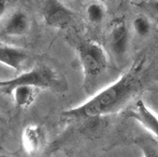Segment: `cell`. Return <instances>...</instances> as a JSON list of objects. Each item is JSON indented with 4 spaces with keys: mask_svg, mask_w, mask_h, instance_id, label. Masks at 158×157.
<instances>
[{
    "mask_svg": "<svg viewBox=\"0 0 158 157\" xmlns=\"http://www.w3.org/2000/svg\"><path fill=\"white\" fill-rule=\"evenodd\" d=\"M144 67V59L139 58L118 80L102 89L77 107L62 112L69 119H92L120 110L137 92Z\"/></svg>",
    "mask_w": 158,
    "mask_h": 157,
    "instance_id": "cell-1",
    "label": "cell"
},
{
    "mask_svg": "<svg viewBox=\"0 0 158 157\" xmlns=\"http://www.w3.org/2000/svg\"><path fill=\"white\" fill-rule=\"evenodd\" d=\"M77 54L85 78L97 77L107 67V55L98 42L87 40L82 43L77 49Z\"/></svg>",
    "mask_w": 158,
    "mask_h": 157,
    "instance_id": "cell-2",
    "label": "cell"
},
{
    "mask_svg": "<svg viewBox=\"0 0 158 157\" xmlns=\"http://www.w3.org/2000/svg\"><path fill=\"white\" fill-rule=\"evenodd\" d=\"M56 81L57 76L51 68L47 65H38L11 80H0V89L8 93L14 86L20 85H31L39 88H50L54 86Z\"/></svg>",
    "mask_w": 158,
    "mask_h": 157,
    "instance_id": "cell-3",
    "label": "cell"
},
{
    "mask_svg": "<svg viewBox=\"0 0 158 157\" xmlns=\"http://www.w3.org/2000/svg\"><path fill=\"white\" fill-rule=\"evenodd\" d=\"M46 24L56 29H65L73 20L70 9L59 0H47L43 8Z\"/></svg>",
    "mask_w": 158,
    "mask_h": 157,
    "instance_id": "cell-4",
    "label": "cell"
},
{
    "mask_svg": "<svg viewBox=\"0 0 158 157\" xmlns=\"http://www.w3.org/2000/svg\"><path fill=\"white\" fill-rule=\"evenodd\" d=\"M127 116L137 121L158 140V116L143 100H139L133 107L128 109Z\"/></svg>",
    "mask_w": 158,
    "mask_h": 157,
    "instance_id": "cell-5",
    "label": "cell"
},
{
    "mask_svg": "<svg viewBox=\"0 0 158 157\" xmlns=\"http://www.w3.org/2000/svg\"><path fill=\"white\" fill-rule=\"evenodd\" d=\"M22 142L26 152L35 155L45 145L47 142L45 130L38 124L28 125L23 130Z\"/></svg>",
    "mask_w": 158,
    "mask_h": 157,
    "instance_id": "cell-6",
    "label": "cell"
},
{
    "mask_svg": "<svg viewBox=\"0 0 158 157\" xmlns=\"http://www.w3.org/2000/svg\"><path fill=\"white\" fill-rule=\"evenodd\" d=\"M129 32L125 21L122 18L115 21L110 35L112 50L117 55H122L126 52L128 45Z\"/></svg>",
    "mask_w": 158,
    "mask_h": 157,
    "instance_id": "cell-7",
    "label": "cell"
},
{
    "mask_svg": "<svg viewBox=\"0 0 158 157\" xmlns=\"http://www.w3.org/2000/svg\"><path fill=\"white\" fill-rule=\"evenodd\" d=\"M27 59V54L21 49L8 46L0 47V63L16 72L21 71Z\"/></svg>",
    "mask_w": 158,
    "mask_h": 157,
    "instance_id": "cell-8",
    "label": "cell"
},
{
    "mask_svg": "<svg viewBox=\"0 0 158 157\" xmlns=\"http://www.w3.org/2000/svg\"><path fill=\"white\" fill-rule=\"evenodd\" d=\"M29 20L23 11L14 13L7 20L3 28V32L9 36H21L28 31Z\"/></svg>",
    "mask_w": 158,
    "mask_h": 157,
    "instance_id": "cell-9",
    "label": "cell"
},
{
    "mask_svg": "<svg viewBox=\"0 0 158 157\" xmlns=\"http://www.w3.org/2000/svg\"><path fill=\"white\" fill-rule=\"evenodd\" d=\"M39 87L31 85H20L14 86L9 93L12 94L14 102L20 108H28L31 105L39 93Z\"/></svg>",
    "mask_w": 158,
    "mask_h": 157,
    "instance_id": "cell-10",
    "label": "cell"
},
{
    "mask_svg": "<svg viewBox=\"0 0 158 157\" xmlns=\"http://www.w3.org/2000/svg\"><path fill=\"white\" fill-rule=\"evenodd\" d=\"M133 28L139 36L146 37L150 31L151 25L147 17L139 15L136 17L133 21Z\"/></svg>",
    "mask_w": 158,
    "mask_h": 157,
    "instance_id": "cell-11",
    "label": "cell"
},
{
    "mask_svg": "<svg viewBox=\"0 0 158 157\" xmlns=\"http://www.w3.org/2000/svg\"><path fill=\"white\" fill-rule=\"evenodd\" d=\"M87 16L89 21L93 24H98L105 17V10L98 3H91L87 8Z\"/></svg>",
    "mask_w": 158,
    "mask_h": 157,
    "instance_id": "cell-12",
    "label": "cell"
},
{
    "mask_svg": "<svg viewBox=\"0 0 158 157\" xmlns=\"http://www.w3.org/2000/svg\"><path fill=\"white\" fill-rule=\"evenodd\" d=\"M6 8V0H0V20L2 19V16L5 14Z\"/></svg>",
    "mask_w": 158,
    "mask_h": 157,
    "instance_id": "cell-13",
    "label": "cell"
},
{
    "mask_svg": "<svg viewBox=\"0 0 158 157\" xmlns=\"http://www.w3.org/2000/svg\"><path fill=\"white\" fill-rule=\"evenodd\" d=\"M153 7H154V10L156 11V14L158 16V0H156V2H154V5H153Z\"/></svg>",
    "mask_w": 158,
    "mask_h": 157,
    "instance_id": "cell-14",
    "label": "cell"
},
{
    "mask_svg": "<svg viewBox=\"0 0 158 157\" xmlns=\"http://www.w3.org/2000/svg\"><path fill=\"white\" fill-rule=\"evenodd\" d=\"M0 121H2V117L1 116V114H0Z\"/></svg>",
    "mask_w": 158,
    "mask_h": 157,
    "instance_id": "cell-15",
    "label": "cell"
},
{
    "mask_svg": "<svg viewBox=\"0 0 158 157\" xmlns=\"http://www.w3.org/2000/svg\"><path fill=\"white\" fill-rule=\"evenodd\" d=\"M107 1H110V0H107Z\"/></svg>",
    "mask_w": 158,
    "mask_h": 157,
    "instance_id": "cell-16",
    "label": "cell"
}]
</instances>
